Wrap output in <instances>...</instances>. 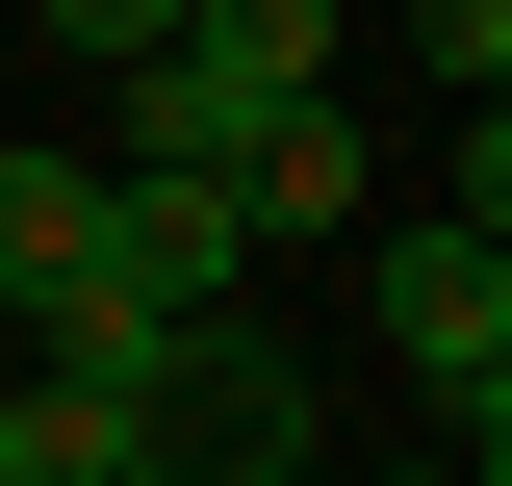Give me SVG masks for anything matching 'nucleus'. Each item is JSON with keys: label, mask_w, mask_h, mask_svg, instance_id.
Segmentation results:
<instances>
[{"label": "nucleus", "mask_w": 512, "mask_h": 486, "mask_svg": "<svg viewBox=\"0 0 512 486\" xmlns=\"http://www.w3.org/2000/svg\"><path fill=\"white\" fill-rule=\"evenodd\" d=\"M384 486H487V461H384Z\"/></svg>", "instance_id": "nucleus-9"}, {"label": "nucleus", "mask_w": 512, "mask_h": 486, "mask_svg": "<svg viewBox=\"0 0 512 486\" xmlns=\"http://www.w3.org/2000/svg\"><path fill=\"white\" fill-rule=\"evenodd\" d=\"M26 26H52V52H103V77H128V52H180V0H26Z\"/></svg>", "instance_id": "nucleus-7"}, {"label": "nucleus", "mask_w": 512, "mask_h": 486, "mask_svg": "<svg viewBox=\"0 0 512 486\" xmlns=\"http://www.w3.org/2000/svg\"><path fill=\"white\" fill-rule=\"evenodd\" d=\"M384 359L461 410V461L512 435V231H384Z\"/></svg>", "instance_id": "nucleus-1"}, {"label": "nucleus", "mask_w": 512, "mask_h": 486, "mask_svg": "<svg viewBox=\"0 0 512 486\" xmlns=\"http://www.w3.org/2000/svg\"><path fill=\"white\" fill-rule=\"evenodd\" d=\"M180 77L231 128H282V103H333V0H180Z\"/></svg>", "instance_id": "nucleus-4"}, {"label": "nucleus", "mask_w": 512, "mask_h": 486, "mask_svg": "<svg viewBox=\"0 0 512 486\" xmlns=\"http://www.w3.org/2000/svg\"><path fill=\"white\" fill-rule=\"evenodd\" d=\"M0 307H26V359H77V333H128L103 307V154H0Z\"/></svg>", "instance_id": "nucleus-2"}, {"label": "nucleus", "mask_w": 512, "mask_h": 486, "mask_svg": "<svg viewBox=\"0 0 512 486\" xmlns=\"http://www.w3.org/2000/svg\"><path fill=\"white\" fill-rule=\"evenodd\" d=\"M0 486H52V461H26V359H0Z\"/></svg>", "instance_id": "nucleus-8"}, {"label": "nucleus", "mask_w": 512, "mask_h": 486, "mask_svg": "<svg viewBox=\"0 0 512 486\" xmlns=\"http://www.w3.org/2000/svg\"><path fill=\"white\" fill-rule=\"evenodd\" d=\"M359 128H333V103H282V128H231V231H359Z\"/></svg>", "instance_id": "nucleus-5"}, {"label": "nucleus", "mask_w": 512, "mask_h": 486, "mask_svg": "<svg viewBox=\"0 0 512 486\" xmlns=\"http://www.w3.org/2000/svg\"><path fill=\"white\" fill-rule=\"evenodd\" d=\"M103 307H128V333H205V307H256L231 180H103Z\"/></svg>", "instance_id": "nucleus-3"}, {"label": "nucleus", "mask_w": 512, "mask_h": 486, "mask_svg": "<svg viewBox=\"0 0 512 486\" xmlns=\"http://www.w3.org/2000/svg\"><path fill=\"white\" fill-rule=\"evenodd\" d=\"M410 77H436V103L487 128V103H512V0H410Z\"/></svg>", "instance_id": "nucleus-6"}]
</instances>
